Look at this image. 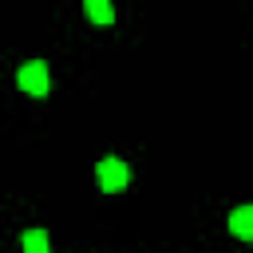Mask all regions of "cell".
<instances>
[{
    "instance_id": "cell-1",
    "label": "cell",
    "mask_w": 253,
    "mask_h": 253,
    "mask_svg": "<svg viewBox=\"0 0 253 253\" xmlns=\"http://www.w3.org/2000/svg\"><path fill=\"white\" fill-rule=\"evenodd\" d=\"M16 83H20V91L24 95H32V99H43L47 95V63L43 59H28L24 67H20V75H16Z\"/></svg>"
},
{
    "instance_id": "cell-2",
    "label": "cell",
    "mask_w": 253,
    "mask_h": 253,
    "mask_svg": "<svg viewBox=\"0 0 253 253\" xmlns=\"http://www.w3.org/2000/svg\"><path fill=\"white\" fill-rule=\"evenodd\" d=\"M95 174H99V186H103L107 194H119V190H126V182H130V166H126L123 158H115V154H107Z\"/></svg>"
},
{
    "instance_id": "cell-3",
    "label": "cell",
    "mask_w": 253,
    "mask_h": 253,
    "mask_svg": "<svg viewBox=\"0 0 253 253\" xmlns=\"http://www.w3.org/2000/svg\"><path fill=\"white\" fill-rule=\"evenodd\" d=\"M229 233L241 241H253V206H237L229 213Z\"/></svg>"
},
{
    "instance_id": "cell-4",
    "label": "cell",
    "mask_w": 253,
    "mask_h": 253,
    "mask_svg": "<svg viewBox=\"0 0 253 253\" xmlns=\"http://www.w3.org/2000/svg\"><path fill=\"white\" fill-rule=\"evenodd\" d=\"M83 8H87V16L95 24H111L115 20V4L111 0H83Z\"/></svg>"
},
{
    "instance_id": "cell-5",
    "label": "cell",
    "mask_w": 253,
    "mask_h": 253,
    "mask_svg": "<svg viewBox=\"0 0 253 253\" xmlns=\"http://www.w3.org/2000/svg\"><path fill=\"white\" fill-rule=\"evenodd\" d=\"M24 249L28 253H47V233L43 229H28L24 233Z\"/></svg>"
}]
</instances>
